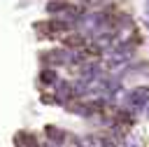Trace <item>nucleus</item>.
Here are the masks:
<instances>
[{
	"label": "nucleus",
	"mask_w": 149,
	"mask_h": 147,
	"mask_svg": "<svg viewBox=\"0 0 149 147\" xmlns=\"http://www.w3.org/2000/svg\"><path fill=\"white\" fill-rule=\"evenodd\" d=\"M47 9H49V14H54L56 19H61V21H65V23H72V26H74V21L84 14L77 5H68V2H51V5H47Z\"/></svg>",
	"instance_id": "1"
},
{
	"label": "nucleus",
	"mask_w": 149,
	"mask_h": 147,
	"mask_svg": "<svg viewBox=\"0 0 149 147\" xmlns=\"http://www.w3.org/2000/svg\"><path fill=\"white\" fill-rule=\"evenodd\" d=\"M147 103H149V91H147V89H133V91H128L126 98H123V105H126V110H130V112H140L142 107H147Z\"/></svg>",
	"instance_id": "2"
},
{
	"label": "nucleus",
	"mask_w": 149,
	"mask_h": 147,
	"mask_svg": "<svg viewBox=\"0 0 149 147\" xmlns=\"http://www.w3.org/2000/svg\"><path fill=\"white\" fill-rule=\"evenodd\" d=\"M56 98L58 100H68V98H72L74 96V86L70 84V82H65V79H58L56 82Z\"/></svg>",
	"instance_id": "3"
},
{
	"label": "nucleus",
	"mask_w": 149,
	"mask_h": 147,
	"mask_svg": "<svg viewBox=\"0 0 149 147\" xmlns=\"http://www.w3.org/2000/svg\"><path fill=\"white\" fill-rule=\"evenodd\" d=\"M40 79H42L44 84H56V82H58V75H56V70H42Z\"/></svg>",
	"instance_id": "4"
},
{
	"label": "nucleus",
	"mask_w": 149,
	"mask_h": 147,
	"mask_svg": "<svg viewBox=\"0 0 149 147\" xmlns=\"http://www.w3.org/2000/svg\"><path fill=\"white\" fill-rule=\"evenodd\" d=\"M19 147H37V142H35L33 138H26V135H23L21 142H19Z\"/></svg>",
	"instance_id": "5"
},
{
	"label": "nucleus",
	"mask_w": 149,
	"mask_h": 147,
	"mask_svg": "<svg viewBox=\"0 0 149 147\" xmlns=\"http://www.w3.org/2000/svg\"><path fill=\"white\" fill-rule=\"evenodd\" d=\"M44 147H63V145H61V142H54V140H49Z\"/></svg>",
	"instance_id": "6"
},
{
	"label": "nucleus",
	"mask_w": 149,
	"mask_h": 147,
	"mask_svg": "<svg viewBox=\"0 0 149 147\" xmlns=\"http://www.w3.org/2000/svg\"><path fill=\"white\" fill-rule=\"evenodd\" d=\"M84 2H100V0H84Z\"/></svg>",
	"instance_id": "7"
}]
</instances>
